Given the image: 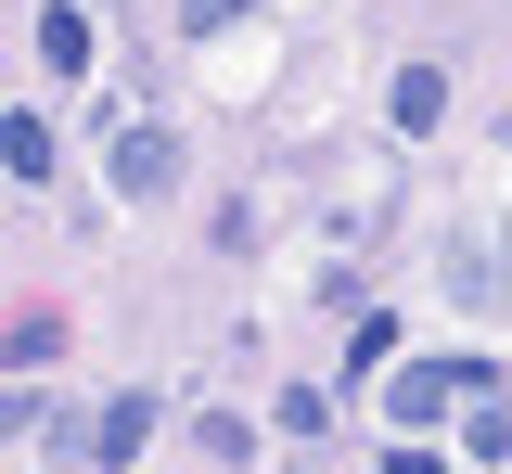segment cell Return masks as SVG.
Wrapping results in <instances>:
<instances>
[{
	"instance_id": "3957f363",
	"label": "cell",
	"mask_w": 512,
	"mask_h": 474,
	"mask_svg": "<svg viewBox=\"0 0 512 474\" xmlns=\"http://www.w3.org/2000/svg\"><path fill=\"white\" fill-rule=\"evenodd\" d=\"M461 385H487V372H461V359H410V372L384 385V410H397V423H448V398H461Z\"/></svg>"
},
{
	"instance_id": "5b68a950",
	"label": "cell",
	"mask_w": 512,
	"mask_h": 474,
	"mask_svg": "<svg viewBox=\"0 0 512 474\" xmlns=\"http://www.w3.org/2000/svg\"><path fill=\"white\" fill-rule=\"evenodd\" d=\"M39 359H64V308H13L0 321V372H39Z\"/></svg>"
},
{
	"instance_id": "52a82bcc",
	"label": "cell",
	"mask_w": 512,
	"mask_h": 474,
	"mask_svg": "<svg viewBox=\"0 0 512 474\" xmlns=\"http://www.w3.org/2000/svg\"><path fill=\"white\" fill-rule=\"evenodd\" d=\"M0 167L13 180H52V116H0Z\"/></svg>"
},
{
	"instance_id": "8992f818",
	"label": "cell",
	"mask_w": 512,
	"mask_h": 474,
	"mask_svg": "<svg viewBox=\"0 0 512 474\" xmlns=\"http://www.w3.org/2000/svg\"><path fill=\"white\" fill-rule=\"evenodd\" d=\"M39 65H52V77L90 65V13H77V0H39Z\"/></svg>"
},
{
	"instance_id": "8fae6325",
	"label": "cell",
	"mask_w": 512,
	"mask_h": 474,
	"mask_svg": "<svg viewBox=\"0 0 512 474\" xmlns=\"http://www.w3.org/2000/svg\"><path fill=\"white\" fill-rule=\"evenodd\" d=\"M384 474H448V462H423V449H397V462H384Z\"/></svg>"
},
{
	"instance_id": "9c48e42d",
	"label": "cell",
	"mask_w": 512,
	"mask_h": 474,
	"mask_svg": "<svg viewBox=\"0 0 512 474\" xmlns=\"http://www.w3.org/2000/svg\"><path fill=\"white\" fill-rule=\"evenodd\" d=\"M231 13H244V0H180V26H192V39H218Z\"/></svg>"
},
{
	"instance_id": "6da1fadb",
	"label": "cell",
	"mask_w": 512,
	"mask_h": 474,
	"mask_svg": "<svg viewBox=\"0 0 512 474\" xmlns=\"http://www.w3.org/2000/svg\"><path fill=\"white\" fill-rule=\"evenodd\" d=\"M116 193L128 205H167V193H180V141H167V129H116Z\"/></svg>"
},
{
	"instance_id": "ba28073f",
	"label": "cell",
	"mask_w": 512,
	"mask_h": 474,
	"mask_svg": "<svg viewBox=\"0 0 512 474\" xmlns=\"http://www.w3.org/2000/svg\"><path fill=\"white\" fill-rule=\"evenodd\" d=\"M384 359H397V321H384V308H346V385L384 372Z\"/></svg>"
},
{
	"instance_id": "7a4b0ae2",
	"label": "cell",
	"mask_w": 512,
	"mask_h": 474,
	"mask_svg": "<svg viewBox=\"0 0 512 474\" xmlns=\"http://www.w3.org/2000/svg\"><path fill=\"white\" fill-rule=\"evenodd\" d=\"M141 436H154V398H103L64 449H77V462H141Z\"/></svg>"
},
{
	"instance_id": "277c9868",
	"label": "cell",
	"mask_w": 512,
	"mask_h": 474,
	"mask_svg": "<svg viewBox=\"0 0 512 474\" xmlns=\"http://www.w3.org/2000/svg\"><path fill=\"white\" fill-rule=\"evenodd\" d=\"M384 116H397V129L423 141V129L448 116V65H397V90H384Z\"/></svg>"
},
{
	"instance_id": "30bf717a",
	"label": "cell",
	"mask_w": 512,
	"mask_h": 474,
	"mask_svg": "<svg viewBox=\"0 0 512 474\" xmlns=\"http://www.w3.org/2000/svg\"><path fill=\"white\" fill-rule=\"evenodd\" d=\"M26 423H39V398H26V385H0V436H26Z\"/></svg>"
}]
</instances>
